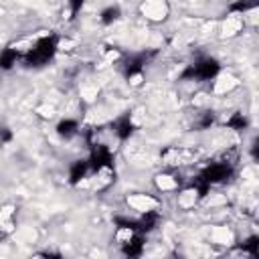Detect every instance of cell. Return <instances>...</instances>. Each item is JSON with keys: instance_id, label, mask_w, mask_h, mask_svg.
I'll list each match as a JSON object with an SVG mask.
<instances>
[{"instance_id": "3957f363", "label": "cell", "mask_w": 259, "mask_h": 259, "mask_svg": "<svg viewBox=\"0 0 259 259\" xmlns=\"http://www.w3.org/2000/svg\"><path fill=\"white\" fill-rule=\"evenodd\" d=\"M231 172H233L231 162H227V160H217V162H213V164L201 174V178H203L207 184H217V182L227 180V178L231 176Z\"/></svg>"}, {"instance_id": "ffe728a7", "label": "cell", "mask_w": 259, "mask_h": 259, "mask_svg": "<svg viewBox=\"0 0 259 259\" xmlns=\"http://www.w3.org/2000/svg\"><path fill=\"white\" fill-rule=\"evenodd\" d=\"M211 123H213V113H207V115L199 121V127H209Z\"/></svg>"}, {"instance_id": "5bb4252c", "label": "cell", "mask_w": 259, "mask_h": 259, "mask_svg": "<svg viewBox=\"0 0 259 259\" xmlns=\"http://www.w3.org/2000/svg\"><path fill=\"white\" fill-rule=\"evenodd\" d=\"M142 65H144V59H142V57H134V59H130V61H127V65H125V75H127V77H132V75L142 73Z\"/></svg>"}, {"instance_id": "7c38bea8", "label": "cell", "mask_w": 259, "mask_h": 259, "mask_svg": "<svg viewBox=\"0 0 259 259\" xmlns=\"http://www.w3.org/2000/svg\"><path fill=\"white\" fill-rule=\"evenodd\" d=\"M156 186L160 190H174L178 186V180L170 174H160V176H156Z\"/></svg>"}, {"instance_id": "7a4b0ae2", "label": "cell", "mask_w": 259, "mask_h": 259, "mask_svg": "<svg viewBox=\"0 0 259 259\" xmlns=\"http://www.w3.org/2000/svg\"><path fill=\"white\" fill-rule=\"evenodd\" d=\"M217 75H219V63L215 59H211V57L197 61L188 71L182 73V77H192V79H201V81L215 79Z\"/></svg>"}, {"instance_id": "9a60e30c", "label": "cell", "mask_w": 259, "mask_h": 259, "mask_svg": "<svg viewBox=\"0 0 259 259\" xmlns=\"http://www.w3.org/2000/svg\"><path fill=\"white\" fill-rule=\"evenodd\" d=\"M227 125L231 127V130H245L247 127V117L243 115V113H233L229 119H227Z\"/></svg>"}, {"instance_id": "ba28073f", "label": "cell", "mask_w": 259, "mask_h": 259, "mask_svg": "<svg viewBox=\"0 0 259 259\" xmlns=\"http://www.w3.org/2000/svg\"><path fill=\"white\" fill-rule=\"evenodd\" d=\"M87 170H89V162H85V160L73 162V164H71V170H69V180H71V184H79V182L85 178Z\"/></svg>"}, {"instance_id": "9c48e42d", "label": "cell", "mask_w": 259, "mask_h": 259, "mask_svg": "<svg viewBox=\"0 0 259 259\" xmlns=\"http://www.w3.org/2000/svg\"><path fill=\"white\" fill-rule=\"evenodd\" d=\"M127 203L132 205L136 211H140V213L152 211V209H156V205H158L154 199H150V197H144V195H136V197H132V199H127Z\"/></svg>"}, {"instance_id": "4fadbf2b", "label": "cell", "mask_w": 259, "mask_h": 259, "mask_svg": "<svg viewBox=\"0 0 259 259\" xmlns=\"http://www.w3.org/2000/svg\"><path fill=\"white\" fill-rule=\"evenodd\" d=\"M17 61H19V53L15 49H7L3 55H0V67L3 69H11Z\"/></svg>"}, {"instance_id": "d6986e66", "label": "cell", "mask_w": 259, "mask_h": 259, "mask_svg": "<svg viewBox=\"0 0 259 259\" xmlns=\"http://www.w3.org/2000/svg\"><path fill=\"white\" fill-rule=\"evenodd\" d=\"M83 7V0H69V9H71V15H77Z\"/></svg>"}, {"instance_id": "ac0fdd59", "label": "cell", "mask_w": 259, "mask_h": 259, "mask_svg": "<svg viewBox=\"0 0 259 259\" xmlns=\"http://www.w3.org/2000/svg\"><path fill=\"white\" fill-rule=\"evenodd\" d=\"M11 140H13V132L9 127L0 125V142H11Z\"/></svg>"}, {"instance_id": "277c9868", "label": "cell", "mask_w": 259, "mask_h": 259, "mask_svg": "<svg viewBox=\"0 0 259 259\" xmlns=\"http://www.w3.org/2000/svg\"><path fill=\"white\" fill-rule=\"evenodd\" d=\"M111 162H113V154H111L109 146H105V144H93L91 154H89V166L93 170H99V168L111 166Z\"/></svg>"}, {"instance_id": "5b68a950", "label": "cell", "mask_w": 259, "mask_h": 259, "mask_svg": "<svg viewBox=\"0 0 259 259\" xmlns=\"http://www.w3.org/2000/svg\"><path fill=\"white\" fill-rule=\"evenodd\" d=\"M140 11L150 21H164L168 15V3L166 0H144Z\"/></svg>"}, {"instance_id": "2e32d148", "label": "cell", "mask_w": 259, "mask_h": 259, "mask_svg": "<svg viewBox=\"0 0 259 259\" xmlns=\"http://www.w3.org/2000/svg\"><path fill=\"white\" fill-rule=\"evenodd\" d=\"M119 19V9L117 7H109V9H105L103 13H101V23L103 25H111V23H115Z\"/></svg>"}, {"instance_id": "6da1fadb", "label": "cell", "mask_w": 259, "mask_h": 259, "mask_svg": "<svg viewBox=\"0 0 259 259\" xmlns=\"http://www.w3.org/2000/svg\"><path fill=\"white\" fill-rule=\"evenodd\" d=\"M59 49V43L55 37H43L35 43V47L27 53L25 57V63L31 65V67H39V65H45L47 61L53 59V55L57 53Z\"/></svg>"}, {"instance_id": "e0dca14e", "label": "cell", "mask_w": 259, "mask_h": 259, "mask_svg": "<svg viewBox=\"0 0 259 259\" xmlns=\"http://www.w3.org/2000/svg\"><path fill=\"white\" fill-rule=\"evenodd\" d=\"M257 241H259V239H257V237H251V239H247V241H245V243H243V251H245V253H249V255H253V257H255V255H257V251H259V249H257V245H259V243H257Z\"/></svg>"}, {"instance_id": "52a82bcc", "label": "cell", "mask_w": 259, "mask_h": 259, "mask_svg": "<svg viewBox=\"0 0 259 259\" xmlns=\"http://www.w3.org/2000/svg\"><path fill=\"white\" fill-rule=\"evenodd\" d=\"M123 245V253L125 255H130V257H138V255H142V249H144V239L136 233L132 239H127L125 243H121Z\"/></svg>"}, {"instance_id": "8992f818", "label": "cell", "mask_w": 259, "mask_h": 259, "mask_svg": "<svg viewBox=\"0 0 259 259\" xmlns=\"http://www.w3.org/2000/svg\"><path fill=\"white\" fill-rule=\"evenodd\" d=\"M113 132H115V136H117L119 140H127L130 136L134 134V121L130 119V115L119 117V119L115 121V125H113Z\"/></svg>"}, {"instance_id": "8fae6325", "label": "cell", "mask_w": 259, "mask_h": 259, "mask_svg": "<svg viewBox=\"0 0 259 259\" xmlns=\"http://www.w3.org/2000/svg\"><path fill=\"white\" fill-rule=\"evenodd\" d=\"M156 223H158V213L152 209V211H146V213H142V221H140V231H152L154 227H156Z\"/></svg>"}, {"instance_id": "30bf717a", "label": "cell", "mask_w": 259, "mask_h": 259, "mask_svg": "<svg viewBox=\"0 0 259 259\" xmlns=\"http://www.w3.org/2000/svg\"><path fill=\"white\" fill-rule=\"evenodd\" d=\"M77 130H79V123L75 119H63L57 123V134L61 138H73L77 134Z\"/></svg>"}]
</instances>
